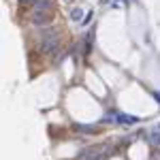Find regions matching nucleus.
Segmentation results:
<instances>
[{
	"label": "nucleus",
	"mask_w": 160,
	"mask_h": 160,
	"mask_svg": "<svg viewBox=\"0 0 160 160\" xmlns=\"http://www.w3.org/2000/svg\"><path fill=\"white\" fill-rule=\"evenodd\" d=\"M109 120H111V122H118V124H126V126H132V124H137V118L122 115V113H109Z\"/></svg>",
	"instance_id": "obj_3"
},
{
	"label": "nucleus",
	"mask_w": 160,
	"mask_h": 160,
	"mask_svg": "<svg viewBox=\"0 0 160 160\" xmlns=\"http://www.w3.org/2000/svg\"><path fill=\"white\" fill-rule=\"evenodd\" d=\"M77 130H79L81 135H88V132H94V126H83V124H81V126H77Z\"/></svg>",
	"instance_id": "obj_6"
},
{
	"label": "nucleus",
	"mask_w": 160,
	"mask_h": 160,
	"mask_svg": "<svg viewBox=\"0 0 160 160\" xmlns=\"http://www.w3.org/2000/svg\"><path fill=\"white\" fill-rule=\"evenodd\" d=\"M149 141H152V143H154V145H158V148H160V128H158V132H156V130H154V132H152V135H149Z\"/></svg>",
	"instance_id": "obj_5"
},
{
	"label": "nucleus",
	"mask_w": 160,
	"mask_h": 160,
	"mask_svg": "<svg viewBox=\"0 0 160 160\" xmlns=\"http://www.w3.org/2000/svg\"><path fill=\"white\" fill-rule=\"evenodd\" d=\"M154 98H156V100L160 102V92H154Z\"/></svg>",
	"instance_id": "obj_7"
},
{
	"label": "nucleus",
	"mask_w": 160,
	"mask_h": 160,
	"mask_svg": "<svg viewBox=\"0 0 160 160\" xmlns=\"http://www.w3.org/2000/svg\"><path fill=\"white\" fill-rule=\"evenodd\" d=\"M41 49L45 53H56L60 49V38L53 30H43V37H41Z\"/></svg>",
	"instance_id": "obj_1"
},
{
	"label": "nucleus",
	"mask_w": 160,
	"mask_h": 160,
	"mask_svg": "<svg viewBox=\"0 0 160 160\" xmlns=\"http://www.w3.org/2000/svg\"><path fill=\"white\" fill-rule=\"evenodd\" d=\"M71 19L73 22H83V11L81 9H73L71 11Z\"/></svg>",
	"instance_id": "obj_4"
},
{
	"label": "nucleus",
	"mask_w": 160,
	"mask_h": 160,
	"mask_svg": "<svg viewBox=\"0 0 160 160\" xmlns=\"http://www.w3.org/2000/svg\"><path fill=\"white\" fill-rule=\"evenodd\" d=\"M49 19H51L49 9H32V17H30V22L37 26V28L45 26L47 22H49Z\"/></svg>",
	"instance_id": "obj_2"
}]
</instances>
